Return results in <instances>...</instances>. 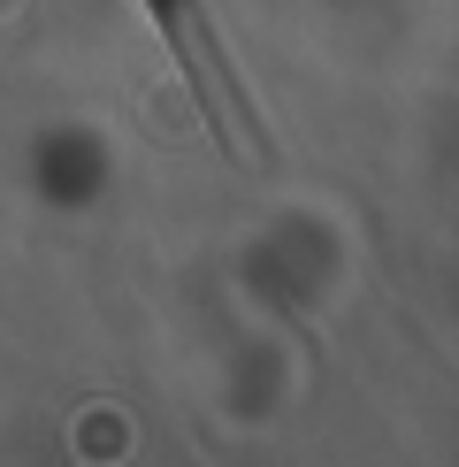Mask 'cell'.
Listing matches in <instances>:
<instances>
[{
	"instance_id": "obj_1",
	"label": "cell",
	"mask_w": 459,
	"mask_h": 467,
	"mask_svg": "<svg viewBox=\"0 0 459 467\" xmlns=\"http://www.w3.org/2000/svg\"><path fill=\"white\" fill-rule=\"evenodd\" d=\"M146 8H153V24H161L168 54H177V69H184L199 115L215 123V139L230 153H253L268 130H260V115H253L238 69H230V54H222V38H215V16H199V0H146Z\"/></svg>"
}]
</instances>
